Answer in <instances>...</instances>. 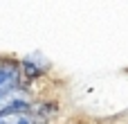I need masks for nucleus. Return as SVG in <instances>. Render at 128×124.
Masks as SVG:
<instances>
[{
  "mask_svg": "<svg viewBox=\"0 0 128 124\" xmlns=\"http://www.w3.org/2000/svg\"><path fill=\"white\" fill-rule=\"evenodd\" d=\"M18 77H20V70H18L16 63H11V61H0V99H2L9 90H14V88L18 86Z\"/></svg>",
  "mask_w": 128,
  "mask_h": 124,
  "instance_id": "1",
  "label": "nucleus"
},
{
  "mask_svg": "<svg viewBox=\"0 0 128 124\" xmlns=\"http://www.w3.org/2000/svg\"><path fill=\"white\" fill-rule=\"evenodd\" d=\"M0 124H40L34 115L25 111H2L0 113Z\"/></svg>",
  "mask_w": 128,
  "mask_h": 124,
  "instance_id": "2",
  "label": "nucleus"
}]
</instances>
